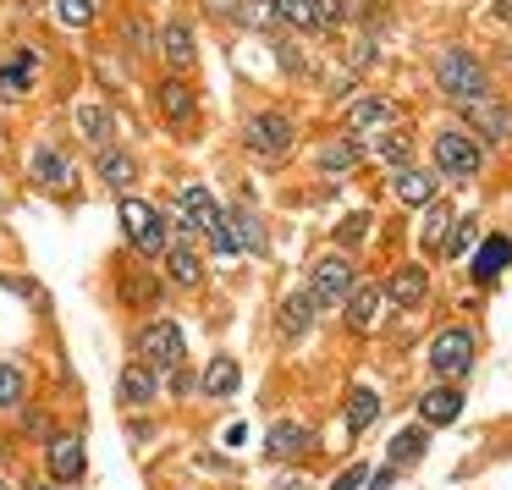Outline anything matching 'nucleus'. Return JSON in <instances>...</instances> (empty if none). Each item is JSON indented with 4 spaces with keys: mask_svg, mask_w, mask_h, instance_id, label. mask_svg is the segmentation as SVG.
<instances>
[{
    "mask_svg": "<svg viewBox=\"0 0 512 490\" xmlns=\"http://www.w3.org/2000/svg\"><path fill=\"white\" fill-rule=\"evenodd\" d=\"M430 78H435V89L446 94V100L463 111V105H479V100H490L496 94V78H490V61L485 56H474L468 45H441L430 56Z\"/></svg>",
    "mask_w": 512,
    "mask_h": 490,
    "instance_id": "1",
    "label": "nucleus"
},
{
    "mask_svg": "<svg viewBox=\"0 0 512 490\" xmlns=\"http://www.w3.org/2000/svg\"><path fill=\"white\" fill-rule=\"evenodd\" d=\"M237 144H243V155L259 160V166H281V160L298 149V116H292L287 105H254V111L243 116V127H237Z\"/></svg>",
    "mask_w": 512,
    "mask_h": 490,
    "instance_id": "2",
    "label": "nucleus"
},
{
    "mask_svg": "<svg viewBox=\"0 0 512 490\" xmlns=\"http://www.w3.org/2000/svg\"><path fill=\"white\" fill-rule=\"evenodd\" d=\"M116 221H122V237H127V254L138 265H160L171 248V232H166V204L144 199V193H127L116 199Z\"/></svg>",
    "mask_w": 512,
    "mask_h": 490,
    "instance_id": "3",
    "label": "nucleus"
},
{
    "mask_svg": "<svg viewBox=\"0 0 512 490\" xmlns=\"http://www.w3.org/2000/svg\"><path fill=\"white\" fill-rule=\"evenodd\" d=\"M149 111H155L160 133H171L177 144H188V138L199 133V122H204L199 83H188V78H171V72H160V78L149 83Z\"/></svg>",
    "mask_w": 512,
    "mask_h": 490,
    "instance_id": "4",
    "label": "nucleus"
},
{
    "mask_svg": "<svg viewBox=\"0 0 512 490\" xmlns=\"http://www.w3.org/2000/svg\"><path fill=\"white\" fill-rule=\"evenodd\" d=\"M133 364L155 369V375H171L177 364H188V331L171 314H149V320L133 325Z\"/></svg>",
    "mask_w": 512,
    "mask_h": 490,
    "instance_id": "5",
    "label": "nucleus"
},
{
    "mask_svg": "<svg viewBox=\"0 0 512 490\" xmlns=\"http://www.w3.org/2000/svg\"><path fill=\"white\" fill-rule=\"evenodd\" d=\"M490 149L479 144L474 133H463V127H435L430 138V171L441 182H474L479 171H485Z\"/></svg>",
    "mask_w": 512,
    "mask_h": 490,
    "instance_id": "6",
    "label": "nucleus"
},
{
    "mask_svg": "<svg viewBox=\"0 0 512 490\" xmlns=\"http://www.w3.org/2000/svg\"><path fill=\"white\" fill-rule=\"evenodd\" d=\"M155 61L160 72H171V78H199V28H193L188 12H166L155 23Z\"/></svg>",
    "mask_w": 512,
    "mask_h": 490,
    "instance_id": "7",
    "label": "nucleus"
},
{
    "mask_svg": "<svg viewBox=\"0 0 512 490\" xmlns=\"http://www.w3.org/2000/svg\"><path fill=\"white\" fill-rule=\"evenodd\" d=\"M45 67H50L45 50H39L34 39H17V45L0 56V111H6V105L34 100L39 83H45Z\"/></svg>",
    "mask_w": 512,
    "mask_h": 490,
    "instance_id": "8",
    "label": "nucleus"
},
{
    "mask_svg": "<svg viewBox=\"0 0 512 490\" xmlns=\"http://www.w3.org/2000/svg\"><path fill=\"white\" fill-rule=\"evenodd\" d=\"M479 364V331L474 325H441V331L430 336V375L446 380V386H457V380H468Z\"/></svg>",
    "mask_w": 512,
    "mask_h": 490,
    "instance_id": "9",
    "label": "nucleus"
},
{
    "mask_svg": "<svg viewBox=\"0 0 512 490\" xmlns=\"http://www.w3.org/2000/svg\"><path fill=\"white\" fill-rule=\"evenodd\" d=\"M45 474L56 490L83 485V474H89V435H83V424H61V430L45 435Z\"/></svg>",
    "mask_w": 512,
    "mask_h": 490,
    "instance_id": "10",
    "label": "nucleus"
},
{
    "mask_svg": "<svg viewBox=\"0 0 512 490\" xmlns=\"http://www.w3.org/2000/svg\"><path fill=\"white\" fill-rule=\"evenodd\" d=\"M166 276H160V265H138L133 254H127V265L116 270V303L122 309H133L138 320H149V314H166Z\"/></svg>",
    "mask_w": 512,
    "mask_h": 490,
    "instance_id": "11",
    "label": "nucleus"
},
{
    "mask_svg": "<svg viewBox=\"0 0 512 490\" xmlns=\"http://www.w3.org/2000/svg\"><path fill=\"white\" fill-rule=\"evenodd\" d=\"M303 287H309V298H314V309H320V314H342L347 292L358 287L353 254H342V248H336V254H320L309 265V281H303Z\"/></svg>",
    "mask_w": 512,
    "mask_h": 490,
    "instance_id": "12",
    "label": "nucleus"
},
{
    "mask_svg": "<svg viewBox=\"0 0 512 490\" xmlns=\"http://www.w3.org/2000/svg\"><path fill=\"white\" fill-rule=\"evenodd\" d=\"M89 177L100 182L111 199H127V193H138V182H144V155L116 138V144H105L89 155Z\"/></svg>",
    "mask_w": 512,
    "mask_h": 490,
    "instance_id": "13",
    "label": "nucleus"
},
{
    "mask_svg": "<svg viewBox=\"0 0 512 490\" xmlns=\"http://www.w3.org/2000/svg\"><path fill=\"white\" fill-rule=\"evenodd\" d=\"M314 325H320V309H314V298H309V287H292V292H281V303H276V342L287 347H303L314 336Z\"/></svg>",
    "mask_w": 512,
    "mask_h": 490,
    "instance_id": "14",
    "label": "nucleus"
},
{
    "mask_svg": "<svg viewBox=\"0 0 512 490\" xmlns=\"http://www.w3.org/2000/svg\"><path fill=\"white\" fill-rule=\"evenodd\" d=\"M463 133H474L479 144L485 149H501V144H512V105L507 100H496V94H490V100H479V105H463Z\"/></svg>",
    "mask_w": 512,
    "mask_h": 490,
    "instance_id": "15",
    "label": "nucleus"
},
{
    "mask_svg": "<svg viewBox=\"0 0 512 490\" xmlns=\"http://www.w3.org/2000/svg\"><path fill=\"white\" fill-rule=\"evenodd\" d=\"M391 127H402V105L391 100V94H358L353 105H347V133L353 138H380L391 133Z\"/></svg>",
    "mask_w": 512,
    "mask_h": 490,
    "instance_id": "16",
    "label": "nucleus"
},
{
    "mask_svg": "<svg viewBox=\"0 0 512 490\" xmlns=\"http://www.w3.org/2000/svg\"><path fill=\"white\" fill-rule=\"evenodd\" d=\"M28 177H34L39 193H72L78 188V160H72L61 144H34V155H28Z\"/></svg>",
    "mask_w": 512,
    "mask_h": 490,
    "instance_id": "17",
    "label": "nucleus"
},
{
    "mask_svg": "<svg viewBox=\"0 0 512 490\" xmlns=\"http://www.w3.org/2000/svg\"><path fill=\"white\" fill-rule=\"evenodd\" d=\"M72 133H78V144L94 155V149H105V144L122 138V122H116V111L105 100H78L72 105Z\"/></svg>",
    "mask_w": 512,
    "mask_h": 490,
    "instance_id": "18",
    "label": "nucleus"
},
{
    "mask_svg": "<svg viewBox=\"0 0 512 490\" xmlns=\"http://www.w3.org/2000/svg\"><path fill=\"white\" fill-rule=\"evenodd\" d=\"M160 276H166L171 292H204V281H210L204 248L199 243H171L166 259H160Z\"/></svg>",
    "mask_w": 512,
    "mask_h": 490,
    "instance_id": "19",
    "label": "nucleus"
},
{
    "mask_svg": "<svg viewBox=\"0 0 512 490\" xmlns=\"http://www.w3.org/2000/svg\"><path fill=\"white\" fill-rule=\"evenodd\" d=\"M160 397H166V391H160L155 369H144V364H133V358H127L122 375H116V408H122V413H149Z\"/></svg>",
    "mask_w": 512,
    "mask_h": 490,
    "instance_id": "20",
    "label": "nucleus"
},
{
    "mask_svg": "<svg viewBox=\"0 0 512 490\" xmlns=\"http://www.w3.org/2000/svg\"><path fill=\"white\" fill-rule=\"evenodd\" d=\"M270 12H276L281 34L292 39H325L331 28H325V12H320V0H265Z\"/></svg>",
    "mask_w": 512,
    "mask_h": 490,
    "instance_id": "21",
    "label": "nucleus"
},
{
    "mask_svg": "<svg viewBox=\"0 0 512 490\" xmlns=\"http://www.w3.org/2000/svg\"><path fill=\"white\" fill-rule=\"evenodd\" d=\"M364 155H369V144H364V138H353V133L325 138V144L314 149V171L331 177V182H342V177H353V171H358V160H364Z\"/></svg>",
    "mask_w": 512,
    "mask_h": 490,
    "instance_id": "22",
    "label": "nucleus"
},
{
    "mask_svg": "<svg viewBox=\"0 0 512 490\" xmlns=\"http://www.w3.org/2000/svg\"><path fill=\"white\" fill-rule=\"evenodd\" d=\"M391 199L402 210H430L441 199V177L430 166H408V171H391Z\"/></svg>",
    "mask_w": 512,
    "mask_h": 490,
    "instance_id": "23",
    "label": "nucleus"
},
{
    "mask_svg": "<svg viewBox=\"0 0 512 490\" xmlns=\"http://www.w3.org/2000/svg\"><path fill=\"white\" fill-rule=\"evenodd\" d=\"M380 309H386V287H380V281H358V287L347 292V303H342V325L353 336H364V331H375Z\"/></svg>",
    "mask_w": 512,
    "mask_h": 490,
    "instance_id": "24",
    "label": "nucleus"
},
{
    "mask_svg": "<svg viewBox=\"0 0 512 490\" xmlns=\"http://www.w3.org/2000/svg\"><path fill=\"white\" fill-rule=\"evenodd\" d=\"M380 287H386L391 309H408L413 314V309H424V298H430V270H424V265H397Z\"/></svg>",
    "mask_w": 512,
    "mask_h": 490,
    "instance_id": "25",
    "label": "nucleus"
},
{
    "mask_svg": "<svg viewBox=\"0 0 512 490\" xmlns=\"http://www.w3.org/2000/svg\"><path fill=\"white\" fill-rule=\"evenodd\" d=\"M309 446H314V430L303 419H276L265 430V457H270V463H298Z\"/></svg>",
    "mask_w": 512,
    "mask_h": 490,
    "instance_id": "26",
    "label": "nucleus"
},
{
    "mask_svg": "<svg viewBox=\"0 0 512 490\" xmlns=\"http://www.w3.org/2000/svg\"><path fill=\"white\" fill-rule=\"evenodd\" d=\"M457 413H463V386H446V380H435V386L419 397V424H424V430L457 424Z\"/></svg>",
    "mask_w": 512,
    "mask_h": 490,
    "instance_id": "27",
    "label": "nucleus"
},
{
    "mask_svg": "<svg viewBox=\"0 0 512 490\" xmlns=\"http://www.w3.org/2000/svg\"><path fill=\"white\" fill-rule=\"evenodd\" d=\"M237 386H243V369H237L232 353H215L210 364L199 369V397H210V402H232Z\"/></svg>",
    "mask_w": 512,
    "mask_h": 490,
    "instance_id": "28",
    "label": "nucleus"
},
{
    "mask_svg": "<svg viewBox=\"0 0 512 490\" xmlns=\"http://www.w3.org/2000/svg\"><path fill=\"white\" fill-rule=\"evenodd\" d=\"M226 210H232L237 254H254V259H265V254H270V226H265V215H259L254 204H226Z\"/></svg>",
    "mask_w": 512,
    "mask_h": 490,
    "instance_id": "29",
    "label": "nucleus"
},
{
    "mask_svg": "<svg viewBox=\"0 0 512 490\" xmlns=\"http://www.w3.org/2000/svg\"><path fill=\"white\" fill-rule=\"evenodd\" d=\"M369 155H375L386 171H408V166H419V160H413V133H408V127H391V133L369 138Z\"/></svg>",
    "mask_w": 512,
    "mask_h": 490,
    "instance_id": "30",
    "label": "nucleus"
},
{
    "mask_svg": "<svg viewBox=\"0 0 512 490\" xmlns=\"http://www.w3.org/2000/svg\"><path fill=\"white\" fill-rule=\"evenodd\" d=\"M430 452V430H424V424H408V430H397L391 435V446H386V468H413L419 463V457Z\"/></svg>",
    "mask_w": 512,
    "mask_h": 490,
    "instance_id": "31",
    "label": "nucleus"
},
{
    "mask_svg": "<svg viewBox=\"0 0 512 490\" xmlns=\"http://www.w3.org/2000/svg\"><path fill=\"white\" fill-rule=\"evenodd\" d=\"M512 265V237L507 232H496V237H485V243H479V254H474V281H490V276H501V270Z\"/></svg>",
    "mask_w": 512,
    "mask_h": 490,
    "instance_id": "32",
    "label": "nucleus"
},
{
    "mask_svg": "<svg viewBox=\"0 0 512 490\" xmlns=\"http://www.w3.org/2000/svg\"><path fill=\"white\" fill-rule=\"evenodd\" d=\"M375 419H380V391L358 380V386L347 391V430H353V435H364Z\"/></svg>",
    "mask_w": 512,
    "mask_h": 490,
    "instance_id": "33",
    "label": "nucleus"
},
{
    "mask_svg": "<svg viewBox=\"0 0 512 490\" xmlns=\"http://www.w3.org/2000/svg\"><path fill=\"white\" fill-rule=\"evenodd\" d=\"M50 6H56V23L67 28V34H89L105 12L100 0H50Z\"/></svg>",
    "mask_w": 512,
    "mask_h": 490,
    "instance_id": "34",
    "label": "nucleus"
},
{
    "mask_svg": "<svg viewBox=\"0 0 512 490\" xmlns=\"http://www.w3.org/2000/svg\"><path fill=\"white\" fill-rule=\"evenodd\" d=\"M446 232H452V204H446V199H435L430 210H424V226H419V248H424V254H441Z\"/></svg>",
    "mask_w": 512,
    "mask_h": 490,
    "instance_id": "35",
    "label": "nucleus"
},
{
    "mask_svg": "<svg viewBox=\"0 0 512 490\" xmlns=\"http://www.w3.org/2000/svg\"><path fill=\"white\" fill-rule=\"evenodd\" d=\"M122 50H133L138 61H155V28H149L144 12H127L122 17Z\"/></svg>",
    "mask_w": 512,
    "mask_h": 490,
    "instance_id": "36",
    "label": "nucleus"
},
{
    "mask_svg": "<svg viewBox=\"0 0 512 490\" xmlns=\"http://www.w3.org/2000/svg\"><path fill=\"white\" fill-rule=\"evenodd\" d=\"M270 50H276V61H281V72H287V78H298V83L314 78V61L303 56V45L292 34H276V39H270Z\"/></svg>",
    "mask_w": 512,
    "mask_h": 490,
    "instance_id": "37",
    "label": "nucleus"
},
{
    "mask_svg": "<svg viewBox=\"0 0 512 490\" xmlns=\"http://www.w3.org/2000/svg\"><path fill=\"white\" fill-rule=\"evenodd\" d=\"M28 369H17V364H6V358H0V413H17L28 402Z\"/></svg>",
    "mask_w": 512,
    "mask_h": 490,
    "instance_id": "38",
    "label": "nucleus"
},
{
    "mask_svg": "<svg viewBox=\"0 0 512 490\" xmlns=\"http://www.w3.org/2000/svg\"><path fill=\"white\" fill-rule=\"evenodd\" d=\"M474 243H479V221L474 215H463V221L446 232V243H441V259H468L474 254Z\"/></svg>",
    "mask_w": 512,
    "mask_h": 490,
    "instance_id": "39",
    "label": "nucleus"
},
{
    "mask_svg": "<svg viewBox=\"0 0 512 490\" xmlns=\"http://www.w3.org/2000/svg\"><path fill=\"white\" fill-rule=\"evenodd\" d=\"M160 391H166L171 402H188V397H199V369H193V364H177L171 375H160Z\"/></svg>",
    "mask_w": 512,
    "mask_h": 490,
    "instance_id": "40",
    "label": "nucleus"
},
{
    "mask_svg": "<svg viewBox=\"0 0 512 490\" xmlns=\"http://www.w3.org/2000/svg\"><path fill=\"white\" fill-rule=\"evenodd\" d=\"M243 6L248 0H199V17L204 23H221V28H237L243 23Z\"/></svg>",
    "mask_w": 512,
    "mask_h": 490,
    "instance_id": "41",
    "label": "nucleus"
},
{
    "mask_svg": "<svg viewBox=\"0 0 512 490\" xmlns=\"http://www.w3.org/2000/svg\"><path fill=\"white\" fill-rule=\"evenodd\" d=\"M325 94H331V100H347V105H353L358 94H364V89H358V72H336V78L325 83Z\"/></svg>",
    "mask_w": 512,
    "mask_h": 490,
    "instance_id": "42",
    "label": "nucleus"
},
{
    "mask_svg": "<svg viewBox=\"0 0 512 490\" xmlns=\"http://www.w3.org/2000/svg\"><path fill=\"white\" fill-rule=\"evenodd\" d=\"M364 232H369V215H353V221H342V232H336V243H342V254H347V248H353Z\"/></svg>",
    "mask_w": 512,
    "mask_h": 490,
    "instance_id": "43",
    "label": "nucleus"
},
{
    "mask_svg": "<svg viewBox=\"0 0 512 490\" xmlns=\"http://www.w3.org/2000/svg\"><path fill=\"white\" fill-rule=\"evenodd\" d=\"M369 485V474H364V463H353L347 474H336V485L331 490H364Z\"/></svg>",
    "mask_w": 512,
    "mask_h": 490,
    "instance_id": "44",
    "label": "nucleus"
},
{
    "mask_svg": "<svg viewBox=\"0 0 512 490\" xmlns=\"http://www.w3.org/2000/svg\"><path fill=\"white\" fill-rule=\"evenodd\" d=\"M490 23H496V28H512V0H496V6H490Z\"/></svg>",
    "mask_w": 512,
    "mask_h": 490,
    "instance_id": "45",
    "label": "nucleus"
},
{
    "mask_svg": "<svg viewBox=\"0 0 512 490\" xmlns=\"http://www.w3.org/2000/svg\"><path fill=\"white\" fill-rule=\"evenodd\" d=\"M391 479H397V468H380V474H375V479H369V485H364V490H391Z\"/></svg>",
    "mask_w": 512,
    "mask_h": 490,
    "instance_id": "46",
    "label": "nucleus"
},
{
    "mask_svg": "<svg viewBox=\"0 0 512 490\" xmlns=\"http://www.w3.org/2000/svg\"><path fill=\"white\" fill-rule=\"evenodd\" d=\"M496 67H501V72H507V78H512V45H501V56H496Z\"/></svg>",
    "mask_w": 512,
    "mask_h": 490,
    "instance_id": "47",
    "label": "nucleus"
},
{
    "mask_svg": "<svg viewBox=\"0 0 512 490\" xmlns=\"http://www.w3.org/2000/svg\"><path fill=\"white\" fill-rule=\"evenodd\" d=\"M6 144H12V133H6V122H0V149H6Z\"/></svg>",
    "mask_w": 512,
    "mask_h": 490,
    "instance_id": "48",
    "label": "nucleus"
},
{
    "mask_svg": "<svg viewBox=\"0 0 512 490\" xmlns=\"http://www.w3.org/2000/svg\"><path fill=\"white\" fill-rule=\"evenodd\" d=\"M281 490H309V485H298V479H287V485H281Z\"/></svg>",
    "mask_w": 512,
    "mask_h": 490,
    "instance_id": "49",
    "label": "nucleus"
},
{
    "mask_svg": "<svg viewBox=\"0 0 512 490\" xmlns=\"http://www.w3.org/2000/svg\"><path fill=\"white\" fill-rule=\"evenodd\" d=\"M0 490H12V485H6V479H0Z\"/></svg>",
    "mask_w": 512,
    "mask_h": 490,
    "instance_id": "50",
    "label": "nucleus"
},
{
    "mask_svg": "<svg viewBox=\"0 0 512 490\" xmlns=\"http://www.w3.org/2000/svg\"><path fill=\"white\" fill-rule=\"evenodd\" d=\"M34 490H39V485H34ZM45 490H56V485H45Z\"/></svg>",
    "mask_w": 512,
    "mask_h": 490,
    "instance_id": "51",
    "label": "nucleus"
}]
</instances>
